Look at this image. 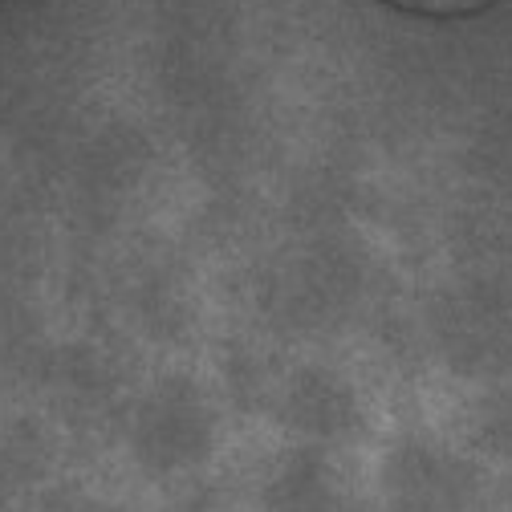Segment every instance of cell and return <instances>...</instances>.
Instances as JSON below:
<instances>
[{"mask_svg": "<svg viewBox=\"0 0 512 512\" xmlns=\"http://www.w3.org/2000/svg\"><path fill=\"white\" fill-rule=\"evenodd\" d=\"M265 512H338L342 508V484L330 460L313 447L289 452L261 488Z\"/></svg>", "mask_w": 512, "mask_h": 512, "instance_id": "277c9868", "label": "cell"}, {"mask_svg": "<svg viewBox=\"0 0 512 512\" xmlns=\"http://www.w3.org/2000/svg\"><path fill=\"white\" fill-rule=\"evenodd\" d=\"M49 512H126V508L106 504V500H94V496H74V500H61V504H53Z\"/></svg>", "mask_w": 512, "mask_h": 512, "instance_id": "5b68a950", "label": "cell"}, {"mask_svg": "<svg viewBox=\"0 0 512 512\" xmlns=\"http://www.w3.org/2000/svg\"><path fill=\"white\" fill-rule=\"evenodd\" d=\"M382 492L395 512H460L476 496V472L447 447L407 435L382 460Z\"/></svg>", "mask_w": 512, "mask_h": 512, "instance_id": "7a4b0ae2", "label": "cell"}, {"mask_svg": "<svg viewBox=\"0 0 512 512\" xmlns=\"http://www.w3.org/2000/svg\"><path fill=\"white\" fill-rule=\"evenodd\" d=\"M212 443L216 419L204 399L183 382L159 387L131 423V452L155 476H175L204 464L212 456Z\"/></svg>", "mask_w": 512, "mask_h": 512, "instance_id": "6da1fadb", "label": "cell"}, {"mask_svg": "<svg viewBox=\"0 0 512 512\" xmlns=\"http://www.w3.org/2000/svg\"><path fill=\"white\" fill-rule=\"evenodd\" d=\"M281 419L313 443H334L358 431L362 411H358V395L338 374L301 370L281 395Z\"/></svg>", "mask_w": 512, "mask_h": 512, "instance_id": "3957f363", "label": "cell"}]
</instances>
